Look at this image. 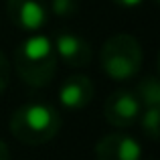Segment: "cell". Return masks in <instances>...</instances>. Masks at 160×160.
Masks as SVG:
<instances>
[{
    "label": "cell",
    "instance_id": "cell-4",
    "mask_svg": "<svg viewBox=\"0 0 160 160\" xmlns=\"http://www.w3.org/2000/svg\"><path fill=\"white\" fill-rule=\"evenodd\" d=\"M142 103L132 89H116L108 95L103 103V118L113 128H130L138 122Z\"/></svg>",
    "mask_w": 160,
    "mask_h": 160
},
{
    "label": "cell",
    "instance_id": "cell-5",
    "mask_svg": "<svg viewBox=\"0 0 160 160\" xmlns=\"http://www.w3.org/2000/svg\"><path fill=\"white\" fill-rule=\"evenodd\" d=\"M6 14L20 31L41 32L49 20V4L45 0H8Z\"/></svg>",
    "mask_w": 160,
    "mask_h": 160
},
{
    "label": "cell",
    "instance_id": "cell-9",
    "mask_svg": "<svg viewBox=\"0 0 160 160\" xmlns=\"http://www.w3.org/2000/svg\"><path fill=\"white\" fill-rule=\"evenodd\" d=\"M142 108H158L160 106V81L156 75H144L134 89Z\"/></svg>",
    "mask_w": 160,
    "mask_h": 160
},
{
    "label": "cell",
    "instance_id": "cell-8",
    "mask_svg": "<svg viewBox=\"0 0 160 160\" xmlns=\"http://www.w3.org/2000/svg\"><path fill=\"white\" fill-rule=\"evenodd\" d=\"M93 95H95L93 81L83 73L69 75L59 87V103L69 112L87 108L93 99Z\"/></svg>",
    "mask_w": 160,
    "mask_h": 160
},
{
    "label": "cell",
    "instance_id": "cell-14",
    "mask_svg": "<svg viewBox=\"0 0 160 160\" xmlns=\"http://www.w3.org/2000/svg\"><path fill=\"white\" fill-rule=\"evenodd\" d=\"M0 160H10V150L2 140H0Z\"/></svg>",
    "mask_w": 160,
    "mask_h": 160
},
{
    "label": "cell",
    "instance_id": "cell-10",
    "mask_svg": "<svg viewBox=\"0 0 160 160\" xmlns=\"http://www.w3.org/2000/svg\"><path fill=\"white\" fill-rule=\"evenodd\" d=\"M142 126V132L148 140L158 142L160 138V106L158 108H142V113L138 118Z\"/></svg>",
    "mask_w": 160,
    "mask_h": 160
},
{
    "label": "cell",
    "instance_id": "cell-1",
    "mask_svg": "<svg viewBox=\"0 0 160 160\" xmlns=\"http://www.w3.org/2000/svg\"><path fill=\"white\" fill-rule=\"evenodd\" d=\"M14 69L31 87H45L57 73V55L53 41L43 32H32L14 51Z\"/></svg>",
    "mask_w": 160,
    "mask_h": 160
},
{
    "label": "cell",
    "instance_id": "cell-2",
    "mask_svg": "<svg viewBox=\"0 0 160 160\" xmlns=\"http://www.w3.org/2000/svg\"><path fill=\"white\" fill-rule=\"evenodd\" d=\"M61 113L51 103L28 102L16 108L10 116V134L27 146H41L51 142L61 130Z\"/></svg>",
    "mask_w": 160,
    "mask_h": 160
},
{
    "label": "cell",
    "instance_id": "cell-15",
    "mask_svg": "<svg viewBox=\"0 0 160 160\" xmlns=\"http://www.w3.org/2000/svg\"><path fill=\"white\" fill-rule=\"evenodd\" d=\"M152 2H154V4H158V0H152Z\"/></svg>",
    "mask_w": 160,
    "mask_h": 160
},
{
    "label": "cell",
    "instance_id": "cell-7",
    "mask_svg": "<svg viewBox=\"0 0 160 160\" xmlns=\"http://www.w3.org/2000/svg\"><path fill=\"white\" fill-rule=\"evenodd\" d=\"M98 160H142V146L128 134H108L95 144Z\"/></svg>",
    "mask_w": 160,
    "mask_h": 160
},
{
    "label": "cell",
    "instance_id": "cell-12",
    "mask_svg": "<svg viewBox=\"0 0 160 160\" xmlns=\"http://www.w3.org/2000/svg\"><path fill=\"white\" fill-rule=\"evenodd\" d=\"M8 81H10V63L4 57V53L0 51V95L6 91Z\"/></svg>",
    "mask_w": 160,
    "mask_h": 160
},
{
    "label": "cell",
    "instance_id": "cell-16",
    "mask_svg": "<svg viewBox=\"0 0 160 160\" xmlns=\"http://www.w3.org/2000/svg\"><path fill=\"white\" fill-rule=\"evenodd\" d=\"M148 160H154V158H148Z\"/></svg>",
    "mask_w": 160,
    "mask_h": 160
},
{
    "label": "cell",
    "instance_id": "cell-3",
    "mask_svg": "<svg viewBox=\"0 0 160 160\" xmlns=\"http://www.w3.org/2000/svg\"><path fill=\"white\" fill-rule=\"evenodd\" d=\"M142 47L136 37L128 32L112 35L103 43L99 51V65L102 71L113 81H128L140 73L142 67Z\"/></svg>",
    "mask_w": 160,
    "mask_h": 160
},
{
    "label": "cell",
    "instance_id": "cell-13",
    "mask_svg": "<svg viewBox=\"0 0 160 160\" xmlns=\"http://www.w3.org/2000/svg\"><path fill=\"white\" fill-rule=\"evenodd\" d=\"M112 2L120 8H138V6H142L144 0H112Z\"/></svg>",
    "mask_w": 160,
    "mask_h": 160
},
{
    "label": "cell",
    "instance_id": "cell-11",
    "mask_svg": "<svg viewBox=\"0 0 160 160\" xmlns=\"http://www.w3.org/2000/svg\"><path fill=\"white\" fill-rule=\"evenodd\" d=\"M79 10V0H51L49 4V12L55 16H71Z\"/></svg>",
    "mask_w": 160,
    "mask_h": 160
},
{
    "label": "cell",
    "instance_id": "cell-6",
    "mask_svg": "<svg viewBox=\"0 0 160 160\" xmlns=\"http://www.w3.org/2000/svg\"><path fill=\"white\" fill-rule=\"evenodd\" d=\"M51 41H53L57 61H63L67 67L81 69V67H87L91 63L93 51H91L89 43L81 35L71 32V31H59L55 35V39H51Z\"/></svg>",
    "mask_w": 160,
    "mask_h": 160
}]
</instances>
